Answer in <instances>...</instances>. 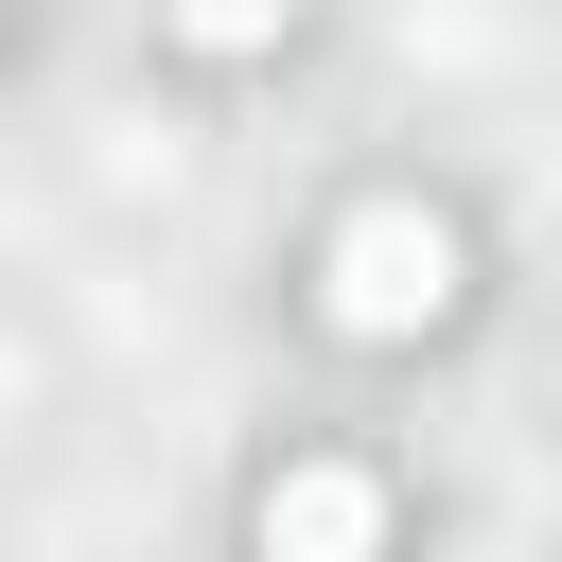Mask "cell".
I'll return each instance as SVG.
<instances>
[{"instance_id":"obj_1","label":"cell","mask_w":562,"mask_h":562,"mask_svg":"<svg viewBox=\"0 0 562 562\" xmlns=\"http://www.w3.org/2000/svg\"><path fill=\"white\" fill-rule=\"evenodd\" d=\"M439 316H457V228L404 211V193L351 211L334 228V334H439Z\"/></svg>"},{"instance_id":"obj_2","label":"cell","mask_w":562,"mask_h":562,"mask_svg":"<svg viewBox=\"0 0 562 562\" xmlns=\"http://www.w3.org/2000/svg\"><path fill=\"white\" fill-rule=\"evenodd\" d=\"M369 527H386L369 474H281V492H263V544H281V562H334V544H369Z\"/></svg>"},{"instance_id":"obj_3","label":"cell","mask_w":562,"mask_h":562,"mask_svg":"<svg viewBox=\"0 0 562 562\" xmlns=\"http://www.w3.org/2000/svg\"><path fill=\"white\" fill-rule=\"evenodd\" d=\"M281 18H299V0H176V35H193V53H263Z\"/></svg>"}]
</instances>
